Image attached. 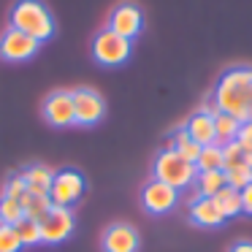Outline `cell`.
<instances>
[{
	"instance_id": "44dd1931",
	"label": "cell",
	"mask_w": 252,
	"mask_h": 252,
	"mask_svg": "<svg viewBox=\"0 0 252 252\" xmlns=\"http://www.w3.org/2000/svg\"><path fill=\"white\" fill-rule=\"evenodd\" d=\"M225 160H222V147L220 144H209V147H201V155L195 160L198 171H222Z\"/></svg>"
},
{
	"instance_id": "8fae6325",
	"label": "cell",
	"mask_w": 252,
	"mask_h": 252,
	"mask_svg": "<svg viewBox=\"0 0 252 252\" xmlns=\"http://www.w3.org/2000/svg\"><path fill=\"white\" fill-rule=\"evenodd\" d=\"M103 252H138L141 247V236L133 225L127 222H114L103 230V239H100Z\"/></svg>"
},
{
	"instance_id": "7c38bea8",
	"label": "cell",
	"mask_w": 252,
	"mask_h": 252,
	"mask_svg": "<svg viewBox=\"0 0 252 252\" xmlns=\"http://www.w3.org/2000/svg\"><path fill=\"white\" fill-rule=\"evenodd\" d=\"M44 117L49 125L55 127H68V125H76L73 120V98L68 90H55L49 98L44 100Z\"/></svg>"
},
{
	"instance_id": "2e32d148",
	"label": "cell",
	"mask_w": 252,
	"mask_h": 252,
	"mask_svg": "<svg viewBox=\"0 0 252 252\" xmlns=\"http://www.w3.org/2000/svg\"><path fill=\"white\" fill-rule=\"evenodd\" d=\"M195 195L201 198H214L222 187H228V179H225V171H198L195 182Z\"/></svg>"
},
{
	"instance_id": "9c48e42d",
	"label": "cell",
	"mask_w": 252,
	"mask_h": 252,
	"mask_svg": "<svg viewBox=\"0 0 252 252\" xmlns=\"http://www.w3.org/2000/svg\"><path fill=\"white\" fill-rule=\"evenodd\" d=\"M141 28H144V14L136 3H120L109 17V30L127 41L136 38L141 33Z\"/></svg>"
},
{
	"instance_id": "cb8c5ba5",
	"label": "cell",
	"mask_w": 252,
	"mask_h": 252,
	"mask_svg": "<svg viewBox=\"0 0 252 252\" xmlns=\"http://www.w3.org/2000/svg\"><path fill=\"white\" fill-rule=\"evenodd\" d=\"M14 228H17L19 239H22V247L41 244V222H35V220H28V217H25L22 222H17Z\"/></svg>"
},
{
	"instance_id": "7a4b0ae2",
	"label": "cell",
	"mask_w": 252,
	"mask_h": 252,
	"mask_svg": "<svg viewBox=\"0 0 252 252\" xmlns=\"http://www.w3.org/2000/svg\"><path fill=\"white\" fill-rule=\"evenodd\" d=\"M8 22H11L8 28L22 30V33H28L38 44L55 35V17H52V11L41 0H17L11 6Z\"/></svg>"
},
{
	"instance_id": "4316f807",
	"label": "cell",
	"mask_w": 252,
	"mask_h": 252,
	"mask_svg": "<svg viewBox=\"0 0 252 252\" xmlns=\"http://www.w3.org/2000/svg\"><path fill=\"white\" fill-rule=\"evenodd\" d=\"M236 144L244 149L247 155H252V120L241 122L239 125V133H236Z\"/></svg>"
},
{
	"instance_id": "83f0119b",
	"label": "cell",
	"mask_w": 252,
	"mask_h": 252,
	"mask_svg": "<svg viewBox=\"0 0 252 252\" xmlns=\"http://www.w3.org/2000/svg\"><path fill=\"white\" fill-rule=\"evenodd\" d=\"M241 192V214H250L252 217V185H247Z\"/></svg>"
},
{
	"instance_id": "277c9868",
	"label": "cell",
	"mask_w": 252,
	"mask_h": 252,
	"mask_svg": "<svg viewBox=\"0 0 252 252\" xmlns=\"http://www.w3.org/2000/svg\"><path fill=\"white\" fill-rule=\"evenodd\" d=\"M87 190V182H84V174L76 168H60L52 176V187H49V201L52 206H68L71 209L79 198Z\"/></svg>"
},
{
	"instance_id": "5b68a950",
	"label": "cell",
	"mask_w": 252,
	"mask_h": 252,
	"mask_svg": "<svg viewBox=\"0 0 252 252\" xmlns=\"http://www.w3.org/2000/svg\"><path fill=\"white\" fill-rule=\"evenodd\" d=\"M133 41L122 38V35L111 33L109 28H103L93 41V57L100 63V65H122V63L130 57Z\"/></svg>"
},
{
	"instance_id": "52a82bcc",
	"label": "cell",
	"mask_w": 252,
	"mask_h": 252,
	"mask_svg": "<svg viewBox=\"0 0 252 252\" xmlns=\"http://www.w3.org/2000/svg\"><path fill=\"white\" fill-rule=\"evenodd\" d=\"M76 228V217L68 206H52L41 220V241L44 244H63Z\"/></svg>"
},
{
	"instance_id": "ac0fdd59",
	"label": "cell",
	"mask_w": 252,
	"mask_h": 252,
	"mask_svg": "<svg viewBox=\"0 0 252 252\" xmlns=\"http://www.w3.org/2000/svg\"><path fill=\"white\" fill-rule=\"evenodd\" d=\"M239 125H241V122L236 120V117L225 114V111L214 114V144L225 147V144L236 141V133H239Z\"/></svg>"
},
{
	"instance_id": "603a6c76",
	"label": "cell",
	"mask_w": 252,
	"mask_h": 252,
	"mask_svg": "<svg viewBox=\"0 0 252 252\" xmlns=\"http://www.w3.org/2000/svg\"><path fill=\"white\" fill-rule=\"evenodd\" d=\"M225 179H228V187H233V190H244L247 185H252V165L241 163V165H236V168H228L225 171Z\"/></svg>"
},
{
	"instance_id": "d6986e66",
	"label": "cell",
	"mask_w": 252,
	"mask_h": 252,
	"mask_svg": "<svg viewBox=\"0 0 252 252\" xmlns=\"http://www.w3.org/2000/svg\"><path fill=\"white\" fill-rule=\"evenodd\" d=\"M214 203H217L220 214H222L225 220L239 217L241 214V192L233 190V187H222V190L214 195Z\"/></svg>"
},
{
	"instance_id": "d4e9b609",
	"label": "cell",
	"mask_w": 252,
	"mask_h": 252,
	"mask_svg": "<svg viewBox=\"0 0 252 252\" xmlns=\"http://www.w3.org/2000/svg\"><path fill=\"white\" fill-rule=\"evenodd\" d=\"M22 239H19L14 225H0V252H19Z\"/></svg>"
},
{
	"instance_id": "8992f818",
	"label": "cell",
	"mask_w": 252,
	"mask_h": 252,
	"mask_svg": "<svg viewBox=\"0 0 252 252\" xmlns=\"http://www.w3.org/2000/svg\"><path fill=\"white\" fill-rule=\"evenodd\" d=\"M71 98H73V120H76V125H95V122L103 120L106 100L98 90L79 87V90H71Z\"/></svg>"
},
{
	"instance_id": "ba28073f",
	"label": "cell",
	"mask_w": 252,
	"mask_h": 252,
	"mask_svg": "<svg viewBox=\"0 0 252 252\" xmlns=\"http://www.w3.org/2000/svg\"><path fill=\"white\" fill-rule=\"evenodd\" d=\"M141 203L149 214H168L179 203V190L168 187L160 179H149L141 190Z\"/></svg>"
},
{
	"instance_id": "484cf974",
	"label": "cell",
	"mask_w": 252,
	"mask_h": 252,
	"mask_svg": "<svg viewBox=\"0 0 252 252\" xmlns=\"http://www.w3.org/2000/svg\"><path fill=\"white\" fill-rule=\"evenodd\" d=\"M28 192V185H25V176L22 174H11L3 187V195L6 198H14V201H22V195Z\"/></svg>"
},
{
	"instance_id": "4fadbf2b",
	"label": "cell",
	"mask_w": 252,
	"mask_h": 252,
	"mask_svg": "<svg viewBox=\"0 0 252 252\" xmlns=\"http://www.w3.org/2000/svg\"><path fill=\"white\" fill-rule=\"evenodd\" d=\"M190 220L195 225H201V228H220L225 222L214 198H195V201H190Z\"/></svg>"
},
{
	"instance_id": "e0dca14e",
	"label": "cell",
	"mask_w": 252,
	"mask_h": 252,
	"mask_svg": "<svg viewBox=\"0 0 252 252\" xmlns=\"http://www.w3.org/2000/svg\"><path fill=\"white\" fill-rule=\"evenodd\" d=\"M168 149H176V152H179L185 160H190V163H195V160H198V155H201V144H195V141H192L185 125H182V127H176V130L168 136Z\"/></svg>"
},
{
	"instance_id": "ffe728a7",
	"label": "cell",
	"mask_w": 252,
	"mask_h": 252,
	"mask_svg": "<svg viewBox=\"0 0 252 252\" xmlns=\"http://www.w3.org/2000/svg\"><path fill=\"white\" fill-rule=\"evenodd\" d=\"M19 203H22V209H25V217L35 220V222H41V220L46 217V212L52 209L49 195H33V192H25Z\"/></svg>"
},
{
	"instance_id": "30bf717a",
	"label": "cell",
	"mask_w": 252,
	"mask_h": 252,
	"mask_svg": "<svg viewBox=\"0 0 252 252\" xmlns=\"http://www.w3.org/2000/svg\"><path fill=\"white\" fill-rule=\"evenodd\" d=\"M38 41L30 38L28 33L17 28H6V33L0 35V57H6L11 63H19V60H28L38 52Z\"/></svg>"
},
{
	"instance_id": "3957f363",
	"label": "cell",
	"mask_w": 252,
	"mask_h": 252,
	"mask_svg": "<svg viewBox=\"0 0 252 252\" xmlns=\"http://www.w3.org/2000/svg\"><path fill=\"white\" fill-rule=\"evenodd\" d=\"M195 176H198L195 163L185 160L179 152H176V149H168V147H165L163 152H158V158H155L152 179L165 182V185L174 187V190H185V187H192Z\"/></svg>"
},
{
	"instance_id": "7402d4cb",
	"label": "cell",
	"mask_w": 252,
	"mask_h": 252,
	"mask_svg": "<svg viewBox=\"0 0 252 252\" xmlns=\"http://www.w3.org/2000/svg\"><path fill=\"white\" fill-rule=\"evenodd\" d=\"M25 220V209L19 201L14 198H6L0 195V225H17Z\"/></svg>"
},
{
	"instance_id": "6da1fadb",
	"label": "cell",
	"mask_w": 252,
	"mask_h": 252,
	"mask_svg": "<svg viewBox=\"0 0 252 252\" xmlns=\"http://www.w3.org/2000/svg\"><path fill=\"white\" fill-rule=\"evenodd\" d=\"M212 95L217 100L220 111L236 117L239 122L252 120V68L247 65L228 68L217 79Z\"/></svg>"
},
{
	"instance_id": "9a60e30c",
	"label": "cell",
	"mask_w": 252,
	"mask_h": 252,
	"mask_svg": "<svg viewBox=\"0 0 252 252\" xmlns=\"http://www.w3.org/2000/svg\"><path fill=\"white\" fill-rule=\"evenodd\" d=\"M25 176V185H28V192H33V195H49V187H52V176H55V171L46 168V165H30V168L22 171Z\"/></svg>"
},
{
	"instance_id": "f1b7e54d",
	"label": "cell",
	"mask_w": 252,
	"mask_h": 252,
	"mask_svg": "<svg viewBox=\"0 0 252 252\" xmlns=\"http://www.w3.org/2000/svg\"><path fill=\"white\" fill-rule=\"evenodd\" d=\"M230 252H252V241H236Z\"/></svg>"
},
{
	"instance_id": "5bb4252c",
	"label": "cell",
	"mask_w": 252,
	"mask_h": 252,
	"mask_svg": "<svg viewBox=\"0 0 252 252\" xmlns=\"http://www.w3.org/2000/svg\"><path fill=\"white\" fill-rule=\"evenodd\" d=\"M185 127H187V133H190V138L195 144H201V147L214 144V117L212 114H206V111L198 109L195 114L185 122Z\"/></svg>"
}]
</instances>
